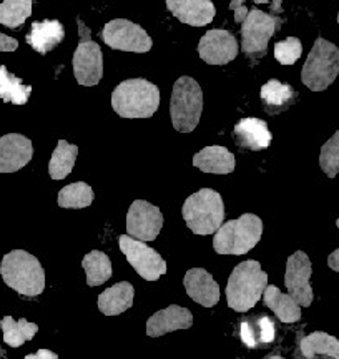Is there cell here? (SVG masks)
Segmentation results:
<instances>
[{
	"mask_svg": "<svg viewBox=\"0 0 339 359\" xmlns=\"http://www.w3.org/2000/svg\"><path fill=\"white\" fill-rule=\"evenodd\" d=\"M191 325H193V314L190 313V309L172 304V306L155 313L146 321V334L150 338H158V336L177 330H188Z\"/></svg>",
	"mask_w": 339,
	"mask_h": 359,
	"instance_id": "cell-17",
	"label": "cell"
},
{
	"mask_svg": "<svg viewBox=\"0 0 339 359\" xmlns=\"http://www.w3.org/2000/svg\"><path fill=\"white\" fill-rule=\"evenodd\" d=\"M30 93H32V87L30 85H24L20 79H17L15 75H12L7 70V67L0 65V98L4 102L15 103V105H25Z\"/></svg>",
	"mask_w": 339,
	"mask_h": 359,
	"instance_id": "cell-30",
	"label": "cell"
},
{
	"mask_svg": "<svg viewBox=\"0 0 339 359\" xmlns=\"http://www.w3.org/2000/svg\"><path fill=\"white\" fill-rule=\"evenodd\" d=\"M311 273H313V266L305 251H296L288 258L284 285L298 306L307 308L313 303V288L310 285Z\"/></svg>",
	"mask_w": 339,
	"mask_h": 359,
	"instance_id": "cell-12",
	"label": "cell"
},
{
	"mask_svg": "<svg viewBox=\"0 0 339 359\" xmlns=\"http://www.w3.org/2000/svg\"><path fill=\"white\" fill-rule=\"evenodd\" d=\"M118 245L122 253L127 257L128 263L135 268V271L146 281H157L160 276L167 273V262L160 257L157 250L146 246L144 241L133 240L128 235L118 238Z\"/></svg>",
	"mask_w": 339,
	"mask_h": 359,
	"instance_id": "cell-11",
	"label": "cell"
},
{
	"mask_svg": "<svg viewBox=\"0 0 339 359\" xmlns=\"http://www.w3.org/2000/svg\"><path fill=\"white\" fill-rule=\"evenodd\" d=\"M316 359H318V358H316Z\"/></svg>",
	"mask_w": 339,
	"mask_h": 359,
	"instance_id": "cell-42",
	"label": "cell"
},
{
	"mask_svg": "<svg viewBox=\"0 0 339 359\" xmlns=\"http://www.w3.org/2000/svg\"><path fill=\"white\" fill-rule=\"evenodd\" d=\"M198 53L209 65H226L238 55V42L230 30L213 29L200 40Z\"/></svg>",
	"mask_w": 339,
	"mask_h": 359,
	"instance_id": "cell-14",
	"label": "cell"
},
{
	"mask_svg": "<svg viewBox=\"0 0 339 359\" xmlns=\"http://www.w3.org/2000/svg\"><path fill=\"white\" fill-rule=\"evenodd\" d=\"M303 53L301 40L296 37H288L275 45V57L281 65H293Z\"/></svg>",
	"mask_w": 339,
	"mask_h": 359,
	"instance_id": "cell-34",
	"label": "cell"
},
{
	"mask_svg": "<svg viewBox=\"0 0 339 359\" xmlns=\"http://www.w3.org/2000/svg\"><path fill=\"white\" fill-rule=\"evenodd\" d=\"M32 13L30 0H6L0 4V24L8 29H19Z\"/></svg>",
	"mask_w": 339,
	"mask_h": 359,
	"instance_id": "cell-31",
	"label": "cell"
},
{
	"mask_svg": "<svg viewBox=\"0 0 339 359\" xmlns=\"http://www.w3.org/2000/svg\"><path fill=\"white\" fill-rule=\"evenodd\" d=\"M167 8L178 20L191 27L208 25L216 13L209 0H168Z\"/></svg>",
	"mask_w": 339,
	"mask_h": 359,
	"instance_id": "cell-19",
	"label": "cell"
},
{
	"mask_svg": "<svg viewBox=\"0 0 339 359\" xmlns=\"http://www.w3.org/2000/svg\"><path fill=\"white\" fill-rule=\"evenodd\" d=\"M263 299L266 306L279 318V321L296 323L301 320V306H298V303L289 294L281 293L276 286H266Z\"/></svg>",
	"mask_w": 339,
	"mask_h": 359,
	"instance_id": "cell-25",
	"label": "cell"
},
{
	"mask_svg": "<svg viewBox=\"0 0 339 359\" xmlns=\"http://www.w3.org/2000/svg\"><path fill=\"white\" fill-rule=\"evenodd\" d=\"M283 19L270 15V13L258 11L248 12L247 19L242 25V48L248 57H265L268 42L273 37L276 30L281 29Z\"/></svg>",
	"mask_w": 339,
	"mask_h": 359,
	"instance_id": "cell-9",
	"label": "cell"
},
{
	"mask_svg": "<svg viewBox=\"0 0 339 359\" xmlns=\"http://www.w3.org/2000/svg\"><path fill=\"white\" fill-rule=\"evenodd\" d=\"M203 111V92L198 82L191 77H180L173 85L170 100V116L173 128L181 133H190L200 123Z\"/></svg>",
	"mask_w": 339,
	"mask_h": 359,
	"instance_id": "cell-6",
	"label": "cell"
},
{
	"mask_svg": "<svg viewBox=\"0 0 339 359\" xmlns=\"http://www.w3.org/2000/svg\"><path fill=\"white\" fill-rule=\"evenodd\" d=\"M193 165L203 173L228 175L235 170V155L228 148L212 145L193 156Z\"/></svg>",
	"mask_w": 339,
	"mask_h": 359,
	"instance_id": "cell-22",
	"label": "cell"
},
{
	"mask_svg": "<svg viewBox=\"0 0 339 359\" xmlns=\"http://www.w3.org/2000/svg\"><path fill=\"white\" fill-rule=\"evenodd\" d=\"M263 222L253 213L223 223L213 238V248L220 255H244L261 240Z\"/></svg>",
	"mask_w": 339,
	"mask_h": 359,
	"instance_id": "cell-5",
	"label": "cell"
},
{
	"mask_svg": "<svg viewBox=\"0 0 339 359\" xmlns=\"http://www.w3.org/2000/svg\"><path fill=\"white\" fill-rule=\"evenodd\" d=\"M230 8H233V11H236V13H235V20L236 22H244V19H247V15H248V8H247V4L244 2H240V0H236V2H231V6H230Z\"/></svg>",
	"mask_w": 339,
	"mask_h": 359,
	"instance_id": "cell-36",
	"label": "cell"
},
{
	"mask_svg": "<svg viewBox=\"0 0 339 359\" xmlns=\"http://www.w3.org/2000/svg\"><path fill=\"white\" fill-rule=\"evenodd\" d=\"M65 37L64 25L59 20L34 22L32 29L27 34V43L42 55H46L59 45Z\"/></svg>",
	"mask_w": 339,
	"mask_h": 359,
	"instance_id": "cell-21",
	"label": "cell"
},
{
	"mask_svg": "<svg viewBox=\"0 0 339 359\" xmlns=\"http://www.w3.org/2000/svg\"><path fill=\"white\" fill-rule=\"evenodd\" d=\"M240 336L244 346L248 348H261L271 344L276 338L275 321L265 314H258L253 318H244L240 326Z\"/></svg>",
	"mask_w": 339,
	"mask_h": 359,
	"instance_id": "cell-20",
	"label": "cell"
},
{
	"mask_svg": "<svg viewBox=\"0 0 339 359\" xmlns=\"http://www.w3.org/2000/svg\"><path fill=\"white\" fill-rule=\"evenodd\" d=\"M133 296H135V290L130 283H117L98 296V309L105 316H117L133 306Z\"/></svg>",
	"mask_w": 339,
	"mask_h": 359,
	"instance_id": "cell-23",
	"label": "cell"
},
{
	"mask_svg": "<svg viewBox=\"0 0 339 359\" xmlns=\"http://www.w3.org/2000/svg\"><path fill=\"white\" fill-rule=\"evenodd\" d=\"M339 75V48L323 37L316 42L301 70V80L313 92H323Z\"/></svg>",
	"mask_w": 339,
	"mask_h": 359,
	"instance_id": "cell-7",
	"label": "cell"
},
{
	"mask_svg": "<svg viewBox=\"0 0 339 359\" xmlns=\"http://www.w3.org/2000/svg\"><path fill=\"white\" fill-rule=\"evenodd\" d=\"M336 226H338V228H339V218H338V219H336Z\"/></svg>",
	"mask_w": 339,
	"mask_h": 359,
	"instance_id": "cell-40",
	"label": "cell"
},
{
	"mask_svg": "<svg viewBox=\"0 0 339 359\" xmlns=\"http://www.w3.org/2000/svg\"><path fill=\"white\" fill-rule=\"evenodd\" d=\"M328 266L333 269V271L339 273V248L334 250L331 255L328 257Z\"/></svg>",
	"mask_w": 339,
	"mask_h": 359,
	"instance_id": "cell-38",
	"label": "cell"
},
{
	"mask_svg": "<svg viewBox=\"0 0 339 359\" xmlns=\"http://www.w3.org/2000/svg\"><path fill=\"white\" fill-rule=\"evenodd\" d=\"M338 24H339V13H338Z\"/></svg>",
	"mask_w": 339,
	"mask_h": 359,
	"instance_id": "cell-41",
	"label": "cell"
},
{
	"mask_svg": "<svg viewBox=\"0 0 339 359\" xmlns=\"http://www.w3.org/2000/svg\"><path fill=\"white\" fill-rule=\"evenodd\" d=\"M268 286V275L254 259L240 263L226 285L228 306L238 313H247L261 299Z\"/></svg>",
	"mask_w": 339,
	"mask_h": 359,
	"instance_id": "cell-3",
	"label": "cell"
},
{
	"mask_svg": "<svg viewBox=\"0 0 339 359\" xmlns=\"http://www.w3.org/2000/svg\"><path fill=\"white\" fill-rule=\"evenodd\" d=\"M25 359H59V356L48 349H39L35 354H27Z\"/></svg>",
	"mask_w": 339,
	"mask_h": 359,
	"instance_id": "cell-37",
	"label": "cell"
},
{
	"mask_svg": "<svg viewBox=\"0 0 339 359\" xmlns=\"http://www.w3.org/2000/svg\"><path fill=\"white\" fill-rule=\"evenodd\" d=\"M233 138L240 148L251 151L265 150L273 140L270 130H268V123L265 120L254 118V116L240 120L235 125Z\"/></svg>",
	"mask_w": 339,
	"mask_h": 359,
	"instance_id": "cell-18",
	"label": "cell"
},
{
	"mask_svg": "<svg viewBox=\"0 0 339 359\" xmlns=\"http://www.w3.org/2000/svg\"><path fill=\"white\" fill-rule=\"evenodd\" d=\"M100 37L110 48L123 52L144 53L148 52L153 45L150 35L140 25L127 19L110 20L109 24H105Z\"/></svg>",
	"mask_w": 339,
	"mask_h": 359,
	"instance_id": "cell-10",
	"label": "cell"
},
{
	"mask_svg": "<svg viewBox=\"0 0 339 359\" xmlns=\"http://www.w3.org/2000/svg\"><path fill=\"white\" fill-rule=\"evenodd\" d=\"M78 155V147L70 145L65 140H59L57 148L53 150L50 163H48V173L52 180H64L72 172L75 160Z\"/></svg>",
	"mask_w": 339,
	"mask_h": 359,
	"instance_id": "cell-27",
	"label": "cell"
},
{
	"mask_svg": "<svg viewBox=\"0 0 339 359\" xmlns=\"http://www.w3.org/2000/svg\"><path fill=\"white\" fill-rule=\"evenodd\" d=\"M80 42L74 53V75L77 82L83 87H93L102 80L104 75V53L100 45L93 42L90 29L77 19Z\"/></svg>",
	"mask_w": 339,
	"mask_h": 359,
	"instance_id": "cell-8",
	"label": "cell"
},
{
	"mask_svg": "<svg viewBox=\"0 0 339 359\" xmlns=\"http://www.w3.org/2000/svg\"><path fill=\"white\" fill-rule=\"evenodd\" d=\"M261 100L266 114L276 115L296 102V92L291 85L281 83L279 80H270L261 87Z\"/></svg>",
	"mask_w": 339,
	"mask_h": 359,
	"instance_id": "cell-24",
	"label": "cell"
},
{
	"mask_svg": "<svg viewBox=\"0 0 339 359\" xmlns=\"http://www.w3.org/2000/svg\"><path fill=\"white\" fill-rule=\"evenodd\" d=\"M163 226V215L158 206L145 200H135L127 213L128 236L138 241H151Z\"/></svg>",
	"mask_w": 339,
	"mask_h": 359,
	"instance_id": "cell-13",
	"label": "cell"
},
{
	"mask_svg": "<svg viewBox=\"0 0 339 359\" xmlns=\"http://www.w3.org/2000/svg\"><path fill=\"white\" fill-rule=\"evenodd\" d=\"M92 201L93 190L83 182L67 185L59 191V205L62 208H87Z\"/></svg>",
	"mask_w": 339,
	"mask_h": 359,
	"instance_id": "cell-32",
	"label": "cell"
},
{
	"mask_svg": "<svg viewBox=\"0 0 339 359\" xmlns=\"http://www.w3.org/2000/svg\"><path fill=\"white\" fill-rule=\"evenodd\" d=\"M19 48V42L15 39L8 37L6 34H0V52H13Z\"/></svg>",
	"mask_w": 339,
	"mask_h": 359,
	"instance_id": "cell-35",
	"label": "cell"
},
{
	"mask_svg": "<svg viewBox=\"0 0 339 359\" xmlns=\"http://www.w3.org/2000/svg\"><path fill=\"white\" fill-rule=\"evenodd\" d=\"M32 142L24 135L8 133L0 138V173L19 172L32 160Z\"/></svg>",
	"mask_w": 339,
	"mask_h": 359,
	"instance_id": "cell-15",
	"label": "cell"
},
{
	"mask_svg": "<svg viewBox=\"0 0 339 359\" xmlns=\"http://www.w3.org/2000/svg\"><path fill=\"white\" fill-rule=\"evenodd\" d=\"M2 327L4 341L11 348H20L25 341H30L39 331V326L35 323H29L27 320L15 321L12 316H6L0 321Z\"/></svg>",
	"mask_w": 339,
	"mask_h": 359,
	"instance_id": "cell-29",
	"label": "cell"
},
{
	"mask_svg": "<svg viewBox=\"0 0 339 359\" xmlns=\"http://www.w3.org/2000/svg\"><path fill=\"white\" fill-rule=\"evenodd\" d=\"M0 275L12 290L22 296H39L46 288V271L34 255L13 250L0 263Z\"/></svg>",
	"mask_w": 339,
	"mask_h": 359,
	"instance_id": "cell-2",
	"label": "cell"
},
{
	"mask_svg": "<svg viewBox=\"0 0 339 359\" xmlns=\"http://www.w3.org/2000/svg\"><path fill=\"white\" fill-rule=\"evenodd\" d=\"M301 353L306 359H314L318 356H326L331 359H339V339L334 336L316 331L301 339Z\"/></svg>",
	"mask_w": 339,
	"mask_h": 359,
	"instance_id": "cell-26",
	"label": "cell"
},
{
	"mask_svg": "<svg viewBox=\"0 0 339 359\" xmlns=\"http://www.w3.org/2000/svg\"><path fill=\"white\" fill-rule=\"evenodd\" d=\"M183 285H185V290L190 298L205 308L215 306L220 302V286L207 269H188L185 280H183Z\"/></svg>",
	"mask_w": 339,
	"mask_h": 359,
	"instance_id": "cell-16",
	"label": "cell"
},
{
	"mask_svg": "<svg viewBox=\"0 0 339 359\" xmlns=\"http://www.w3.org/2000/svg\"><path fill=\"white\" fill-rule=\"evenodd\" d=\"M186 226L195 235H212L220 230L225 218L221 195L212 188H202L190 195L181 208Z\"/></svg>",
	"mask_w": 339,
	"mask_h": 359,
	"instance_id": "cell-4",
	"label": "cell"
},
{
	"mask_svg": "<svg viewBox=\"0 0 339 359\" xmlns=\"http://www.w3.org/2000/svg\"><path fill=\"white\" fill-rule=\"evenodd\" d=\"M265 359H284V358H281V356H278V354H270V356H266Z\"/></svg>",
	"mask_w": 339,
	"mask_h": 359,
	"instance_id": "cell-39",
	"label": "cell"
},
{
	"mask_svg": "<svg viewBox=\"0 0 339 359\" xmlns=\"http://www.w3.org/2000/svg\"><path fill=\"white\" fill-rule=\"evenodd\" d=\"M319 167L329 178H334L339 173V130L321 147Z\"/></svg>",
	"mask_w": 339,
	"mask_h": 359,
	"instance_id": "cell-33",
	"label": "cell"
},
{
	"mask_svg": "<svg viewBox=\"0 0 339 359\" xmlns=\"http://www.w3.org/2000/svg\"><path fill=\"white\" fill-rule=\"evenodd\" d=\"M82 266L87 273L88 286H100L111 278V263L104 251L93 250L85 255L82 259Z\"/></svg>",
	"mask_w": 339,
	"mask_h": 359,
	"instance_id": "cell-28",
	"label": "cell"
},
{
	"mask_svg": "<svg viewBox=\"0 0 339 359\" xmlns=\"http://www.w3.org/2000/svg\"><path fill=\"white\" fill-rule=\"evenodd\" d=\"M111 107L123 118H150L160 107V90L145 79L123 80L111 93Z\"/></svg>",
	"mask_w": 339,
	"mask_h": 359,
	"instance_id": "cell-1",
	"label": "cell"
}]
</instances>
